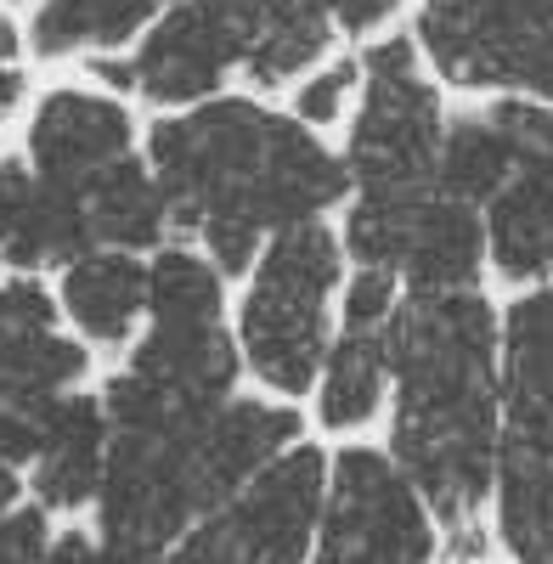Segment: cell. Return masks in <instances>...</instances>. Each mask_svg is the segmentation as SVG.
<instances>
[{"label":"cell","mask_w":553,"mask_h":564,"mask_svg":"<svg viewBox=\"0 0 553 564\" xmlns=\"http://www.w3.org/2000/svg\"><path fill=\"white\" fill-rule=\"evenodd\" d=\"M502 417H553V276L502 311Z\"/></svg>","instance_id":"20"},{"label":"cell","mask_w":553,"mask_h":564,"mask_svg":"<svg viewBox=\"0 0 553 564\" xmlns=\"http://www.w3.org/2000/svg\"><path fill=\"white\" fill-rule=\"evenodd\" d=\"M446 130L441 79L412 34L361 45V97L345 130L356 198H419L435 186V148Z\"/></svg>","instance_id":"4"},{"label":"cell","mask_w":553,"mask_h":564,"mask_svg":"<svg viewBox=\"0 0 553 564\" xmlns=\"http://www.w3.org/2000/svg\"><path fill=\"white\" fill-rule=\"evenodd\" d=\"M401 305V276L384 265H356L339 289V327H390Z\"/></svg>","instance_id":"29"},{"label":"cell","mask_w":553,"mask_h":564,"mask_svg":"<svg viewBox=\"0 0 553 564\" xmlns=\"http://www.w3.org/2000/svg\"><path fill=\"white\" fill-rule=\"evenodd\" d=\"M18 97H23V74H18L12 63H0V119L18 108Z\"/></svg>","instance_id":"34"},{"label":"cell","mask_w":553,"mask_h":564,"mask_svg":"<svg viewBox=\"0 0 553 564\" xmlns=\"http://www.w3.org/2000/svg\"><path fill=\"white\" fill-rule=\"evenodd\" d=\"M113 423L102 395H57L45 412V435L34 452V491L45 508H79L97 497L102 463H108Z\"/></svg>","instance_id":"17"},{"label":"cell","mask_w":553,"mask_h":564,"mask_svg":"<svg viewBox=\"0 0 553 564\" xmlns=\"http://www.w3.org/2000/svg\"><path fill=\"white\" fill-rule=\"evenodd\" d=\"M520 170L509 135L497 130V119L480 108V113H452L446 130H441V148H435V186L464 204H491L509 175Z\"/></svg>","instance_id":"25"},{"label":"cell","mask_w":553,"mask_h":564,"mask_svg":"<svg viewBox=\"0 0 553 564\" xmlns=\"http://www.w3.org/2000/svg\"><path fill=\"white\" fill-rule=\"evenodd\" d=\"M395 384V457L419 497L480 547L475 513L497 486V412H502V316L480 289L406 294L384 327Z\"/></svg>","instance_id":"1"},{"label":"cell","mask_w":553,"mask_h":564,"mask_svg":"<svg viewBox=\"0 0 553 564\" xmlns=\"http://www.w3.org/2000/svg\"><path fill=\"white\" fill-rule=\"evenodd\" d=\"M40 564H97V542H90L85 531H63L52 547H45Z\"/></svg>","instance_id":"32"},{"label":"cell","mask_w":553,"mask_h":564,"mask_svg":"<svg viewBox=\"0 0 553 564\" xmlns=\"http://www.w3.org/2000/svg\"><path fill=\"white\" fill-rule=\"evenodd\" d=\"M175 0H40L29 45L40 57H79V52H119L135 45Z\"/></svg>","instance_id":"22"},{"label":"cell","mask_w":553,"mask_h":564,"mask_svg":"<svg viewBox=\"0 0 553 564\" xmlns=\"http://www.w3.org/2000/svg\"><path fill=\"white\" fill-rule=\"evenodd\" d=\"M412 40L430 74L480 97L553 102V12L547 0H419Z\"/></svg>","instance_id":"5"},{"label":"cell","mask_w":553,"mask_h":564,"mask_svg":"<svg viewBox=\"0 0 553 564\" xmlns=\"http://www.w3.org/2000/svg\"><path fill=\"white\" fill-rule=\"evenodd\" d=\"M350 198V164L345 153H334L322 130H311L294 113L271 119V141H265V164H260V209L271 231H289L305 220H322L328 209H339Z\"/></svg>","instance_id":"14"},{"label":"cell","mask_w":553,"mask_h":564,"mask_svg":"<svg viewBox=\"0 0 553 564\" xmlns=\"http://www.w3.org/2000/svg\"><path fill=\"white\" fill-rule=\"evenodd\" d=\"M547 12H553V0H547Z\"/></svg>","instance_id":"37"},{"label":"cell","mask_w":553,"mask_h":564,"mask_svg":"<svg viewBox=\"0 0 553 564\" xmlns=\"http://www.w3.org/2000/svg\"><path fill=\"white\" fill-rule=\"evenodd\" d=\"M243 23L220 0H175V7L135 40L130 90L159 108H193L226 90V79L243 74Z\"/></svg>","instance_id":"8"},{"label":"cell","mask_w":553,"mask_h":564,"mask_svg":"<svg viewBox=\"0 0 553 564\" xmlns=\"http://www.w3.org/2000/svg\"><path fill=\"white\" fill-rule=\"evenodd\" d=\"M491 265L509 282L553 276V159H531L509 175V186L486 204Z\"/></svg>","instance_id":"19"},{"label":"cell","mask_w":553,"mask_h":564,"mask_svg":"<svg viewBox=\"0 0 553 564\" xmlns=\"http://www.w3.org/2000/svg\"><path fill=\"white\" fill-rule=\"evenodd\" d=\"M497 525L520 564H553V417H502Z\"/></svg>","instance_id":"15"},{"label":"cell","mask_w":553,"mask_h":564,"mask_svg":"<svg viewBox=\"0 0 553 564\" xmlns=\"http://www.w3.org/2000/svg\"><path fill=\"white\" fill-rule=\"evenodd\" d=\"M390 390V345L384 327H339L328 361L316 372V412L328 430H356L379 412Z\"/></svg>","instance_id":"24"},{"label":"cell","mask_w":553,"mask_h":564,"mask_svg":"<svg viewBox=\"0 0 553 564\" xmlns=\"http://www.w3.org/2000/svg\"><path fill=\"white\" fill-rule=\"evenodd\" d=\"M85 249H97L90 238V215L74 186L40 175L23 159H0V260L18 271L40 265H68Z\"/></svg>","instance_id":"11"},{"label":"cell","mask_w":553,"mask_h":564,"mask_svg":"<svg viewBox=\"0 0 553 564\" xmlns=\"http://www.w3.org/2000/svg\"><path fill=\"white\" fill-rule=\"evenodd\" d=\"M79 379H85V350L63 339L57 327L0 334V401H52L68 395Z\"/></svg>","instance_id":"27"},{"label":"cell","mask_w":553,"mask_h":564,"mask_svg":"<svg viewBox=\"0 0 553 564\" xmlns=\"http://www.w3.org/2000/svg\"><path fill=\"white\" fill-rule=\"evenodd\" d=\"M18 57V29H12V18L0 12V63H12Z\"/></svg>","instance_id":"36"},{"label":"cell","mask_w":553,"mask_h":564,"mask_svg":"<svg viewBox=\"0 0 553 564\" xmlns=\"http://www.w3.org/2000/svg\"><path fill=\"white\" fill-rule=\"evenodd\" d=\"M430 508L401 468L379 452L350 446L322 502L316 564H430Z\"/></svg>","instance_id":"6"},{"label":"cell","mask_w":553,"mask_h":564,"mask_svg":"<svg viewBox=\"0 0 553 564\" xmlns=\"http://www.w3.org/2000/svg\"><path fill=\"white\" fill-rule=\"evenodd\" d=\"M491 265L486 238V209L464 204L430 186V193L406 209L395 276L406 294H452V289H480V271Z\"/></svg>","instance_id":"12"},{"label":"cell","mask_w":553,"mask_h":564,"mask_svg":"<svg viewBox=\"0 0 553 564\" xmlns=\"http://www.w3.org/2000/svg\"><path fill=\"white\" fill-rule=\"evenodd\" d=\"M300 441V417L271 401H220L193 430V475L204 513H220L265 463Z\"/></svg>","instance_id":"13"},{"label":"cell","mask_w":553,"mask_h":564,"mask_svg":"<svg viewBox=\"0 0 553 564\" xmlns=\"http://www.w3.org/2000/svg\"><path fill=\"white\" fill-rule=\"evenodd\" d=\"M243 350L226 322H153V334L130 350V372L153 379L181 406H220L232 401Z\"/></svg>","instance_id":"16"},{"label":"cell","mask_w":553,"mask_h":564,"mask_svg":"<svg viewBox=\"0 0 553 564\" xmlns=\"http://www.w3.org/2000/svg\"><path fill=\"white\" fill-rule=\"evenodd\" d=\"M45 547H52V531H45V502L40 508H12L0 520V564H40Z\"/></svg>","instance_id":"30"},{"label":"cell","mask_w":553,"mask_h":564,"mask_svg":"<svg viewBox=\"0 0 553 564\" xmlns=\"http://www.w3.org/2000/svg\"><path fill=\"white\" fill-rule=\"evenodd\" d=\"M153 322H226V271L187 243H164L148 260Z\"/></svg>","instance_id":"26"},{"label":"cell","mask_w":553,"mask_h":564,"mask_svg":"<svg viewBox=\"0 0 553 564\" xmlns=\"http://www.w3.org/2000/svg\"><path fill=\"white\" fill-rule=\"evenodd\" d=\"M322 12L334 18L345 40H373L406 12V0H322Z\"/></svg>","instance_id":"31"},{"label":"cell","mask_w":553,"mask_h":564,"mask_svg":"<svg viewBox=\"0 0 553 564\" xmlns=\"http://www.w3.org/2000/svg\"><path fill=\"white\" fill-rule=\"evenodd\" d=\"M85 215H90V238L102 249H130V254H148L164 249L170 238V198L153 175L148 159H119L113 170H102L97 181L85 186Z\"/></svg>","instance_id":"21"},{"label":"cell","mask_w":553,"mask_h":564,"mask_svg":"<svg viewBox=\"0 0 553 564\" xmlns=\"http://www.w3.org/2000/svg\"><path fill=\"white\" fill-rule=\"evenodd\" d=\"M345 289V243L328 220L271 231L249 265V294L238 305V350L276 395L316 390L328 361V316Z\"/></svg>","instance_id":"3"},{"label":"cell","mask_w":553,"mask_h":564,"mask_svg":"<svg viewBox=\"0 0 553 564\" xmlns=\"http://www.w3.org/2000/svg\"><path fill=\"white\" fill-rule=\"evenodd\" d=\"M97 564H164V553H153V547H124V542H102V547H97Z\"/></svg>","instance_id":"33"},{"label":"cell","mask_w":553,"mask_h":564,"mask_svg":"<svg viewBox=\"0 0 553 564\" xmlns=\"http://www.w3.org/2000/svg\"><path fill=\"white\" fill-rule=\"evenodd\" d=\"M322 475H328V468H322L316 446H289L276 463H265L215 520L243 547L249 564H305L311 542H316L322 502H328Z\"/></svg>","instance_id":"9"},{"label":"cell","mask_w":553,"mask_h":564,"mask_svg":"<svg viewBox=\"0 0 553 564\" xmlns=\"http://www.w3.org/2000/svg\"><path fill=\"white\" fill-rule=\"evenodd\" d=\"M63 311L90 345H124L148 316V260L130 249H85L63 265Z\"/></svg>","instance_id":"18"},{"label":"cell","mask_w":553,"mask_h":564,"mask_svg":"<svg viewBox=\"0 0 553 564\" xmlns=\"http://www.w3.org/2000/svg\"><path fill=\"white\" fill-rule=\"evenodd\" d=\"M18 508V475H12V463H0V520Z\"/></svg>","instance_id":"35"},{"label":"cell","mask_w":553,"mask_h":564,"mask_svg":"<svg viewBox=\"0 0 553 564\" xmlns=\"http://www.w3.org/2000/svg\"><path fill=\"white\" fill-rule=\"evenodd\" d=\"M271 119L276 108H265L260 97L220 90V97L193 102L148 130V164L170 198V220L193 231L226 276H243L271 238L260 209Z\"/></svg>","instance_id":"2"},{"label":"cell","mask_w":553,"mask_h":564,"mask_svg":"<svg viewBox=\"0 0 553 564\" xmlns=\"http://www.w3.org/2000/svg\"><path fill=\"white\" fill-rule=\"evenodd\" d=\"M193 430H181V435L113 430L108 463H102V486H97L102 542L164 553L198 520H209L204 497H198V475H193Z\"/></svg>","instance_id":"7"},{"label":"cell","mask_w":553,"mask_h":564,"mask_svg":"<svg viewBox=\"0 0 553 564\" xmlns=\"http://www.w3.org/2000/svg\"><path fill=\"white\" fill-rule=\"evenodd\" d=\"M356 97H361V52L328 57V63H316V68L294 85V119H305L311 130L350 124Z\"/></svg>","instance_id":"28"},{"label":"cell","mask_w":553,"mask_h":564,"mask_svg":"<svg viewBox=\"0 0 553 564\" xmlns=\"http://www.w3.org/2000/svg\"><path fill=\"white\" fill-rule=\"evenodd\" d=\"M135 153V119L108 90L63 85L45 90L29 119V164L74 193H85L102 170Z\"/></svg>","instance_id":"10"},{"label":"cell","mask_w":553,"mask_h":564,"mask_svg":"<svg viewBox=\"0 0 553 564\" xmlns=\"http://www.w3.org/2000/svg\"><path fill=\"white\" fill-rule=\"evenodd\" d=\"M334 18L322 12V0H289L265 18L249 23V45H243V79L271 90V85H300L316 63H328L334 45Z\"/></svg>","instance_id":"23"}]
</instances>
